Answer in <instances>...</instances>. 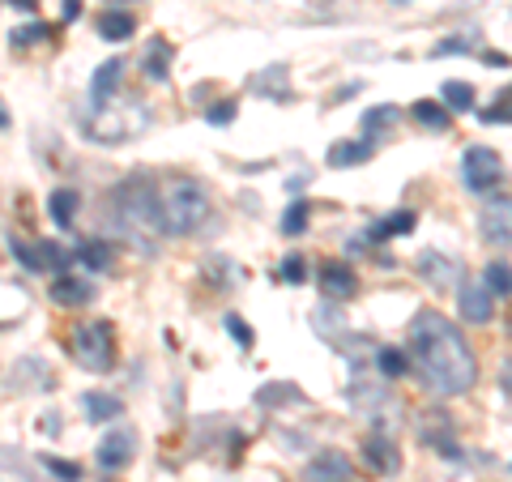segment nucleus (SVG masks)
<instances>
[{
  "label": "nucleus",
  "instance_id": "nucleus-1",
  "mask_svg": "<svg viewBox=\"0 0 512 482\" xmlns=\"http://www.w3.org/2000/svg\"><path fill=\"white\" fill-rule=\"evenodd\" d=\"M410 363L423 389L436 397H461L478 384V359L461 329L440 312H419L410 320Z\"/></svg>",
  "mask_w": 512,
  "mask_h": 482
},
{
  "label": "nucleus",
  "instance_id": "nucleus-2",
  "mask_svg": "<svg viewBox=\"0 0 512 482\" xmlns=\"http://www.w3.org/2000/svg\"><path fill=\"white\" fill-rule=\"evenodd\" d=\"M150 124H154V116L137 94H124V99L116 94V99H107V103H94L90 116H82V133L90 141H99V146H128V141H137Z\"/></svg>",
  "mask_w": 512,
  "mask_h": 482
},
{
  "label": "nucleus",
  "instance_id": "nucleus-3",
  "mask_svg": "<svg viewBox=\"0 0 512 482\" xmlns=\"http://www.w3.org/2000/svg\"><path fill=\"white\" fill-rule=\"evenodd\" d=\"M210 210L214 205H210L205 184L188 180V175L158 184V227L167 235H197L210 222Z\"/></svg>",
  "mask_w": 512,
  "mask_h": 482
},
{
  "label": "nucleus",
  "instance_id": "nucleus-4",
  "mask_svg": "<svg viewBox=\"0 0 512 482\" xmlns=\"http://www.w3.org/2000/svg\"><path fill=\"white\" fill-rule=\"evenodd\" d=\"M73 355L86 372H107L116 363V333H111L107 320H86V325L73 329Z\"/></svg>",
  "mask_w": 512,
  "mask_h": 482
},
{
  "label": "nucleus",
  "instance_id": "nucleus-5",
  "mask_svg": "<svg viewBox=\"0 0 512 482\" xmlns=\"http://www.w3.org/2000/svg\"><path fill=\"white\" fill-rule=\"evenodd\" d=\"M9 252H13V261L26 265L30 273H52V269L60 273L73 261V252H64L60 244H52V239H13Z\"/></svg>",
  "mask_w": 512,
  "mask_h": 482
},
{
  "label": "nucleus",
  "instance_id": "nucleus-6",
  "mask_svg": "<svg viewBox=\"0 0 512 482\" xmlns=\"http://www.w3.org/2000/svg\"><path fill=\"white\" fill-rule=\"evenodd\" d=\"M500 180H504L500 154L487 150V146H470L466 158H461V184H466L470 192H491Z\"/></svg>",
  "mask_w": 512,
  "mask_h": 482
},
{
  "label": "nucleus",
  "instance_id": "nucleus-7",
  "mask_svg": "<svg viewBox=\"0 0 512 482\" xmlns=\"http://www.w3.org/2000/svg\"><path fill=\"white\" fill-rule=\"evenodd\" d=\"M414 265H419L423 282H431L436 291H453V286L466 282V265L453 261V256H444V252H436V248L419 252V261H414Z\"/></svg>",
  "mask_w": 512,
  "mask_h": 482
},
{
  "label": "nucleus",
  "instance_id": "nucleus-8",
  "mask_svg": "<svg viewBox=\"0 0 512 482\" xmlns=\"http://www.w3.org/2000/svg\"><path fill=\"white\" fill-rule=\"evenodd\" d=\"M303 482H355V461L342 448H320V453L303 465Z\"/></svg>",
  "mask_w": 512,
  "mask_h": 482
},
{
  "label": "nucleus",
  "instance_id": "nucleus-9",
  "mask_svg": "<svg viewBox=\"0 0 512 482\" xmlns=\"http://www.w3.org/2000/svg\"><path fill=\"white\" fill-rule=\"evenodd\" d=\"M457 312H461V320H466V325H487L491 312H495V295L487 291L483 282L466 278V282L457 286Z\"/></svg>",
  "mask_w": 512,
  "mask_h": 482
},
{
  "label": "nucleus",
  "instance_id": "nucleus-10",
  "mask_svg": "<svg viewBox=\"0 0 512 482\" xmlns=\"http://www.w3.org/2000/svg\"><path fill=\"white\" fill-rule=\"evenodd\" d=\"M478 227H483L487 244L512 248V197H495L483 210V218H478Z\"/></svg>",
  "mask_w": 512,
  "mask_h": 482
},
{
  "label": "nucleus",
  "instance_id": "nucleus-11",
  "mask_svg": "<svg viewBox=\"0 0 512 482\" xmlns=\"http://www.w3.org/2000/svg\"><path fill=\"white\" fill-rule=\"evenodd\" d=\"M363 461L384 478H393L397 470H402V453H397L393 436H384V431H372V436L363 440Z\"/></svg>",
  "mask_w": 512,
  "mask_h": 482
},
{
  "label": "nucleus",
  "instance_id": "nucleus-12",
  "mask_svg": "<svg viewBox=\"0 0 512 482\" xmlns=\"http://www.w3.org/2000/svg\"><path fill=\"white\" fill-rule=\"evenodd\" d=\"M316 282H320V295L325 299H350L359 291V278H355V269H350L346 261H325Z\"/></svg>",
  "mask_w": 512,
  "mask_h": 482
},
{
  "label": "nucleus",
  "instance_id": "nucleus-13",
  "mask_svg": "<svg viewBox=\"0 0 512 482\" xmlns=\"http://www.w3.org/2000/svg\"><path fill=\"white\" fill-rule=\"evenodd\" d=\"M133 453H137V436L124 427V431H111V436H103V444H99V453H94V457H99L103 470H124V465L133 461Z\"/></svg>",
  "mask_w": 512,
  "mask_h": 482
},
{
  "label": "nucleus",
  "instance_id": "nucleus-14",
  "mask_svg": "<svg viewBox=\"0 0 512 482\" xmlns=\"http://www.w3.org/2000/svg\"><path fill=\"white\" fill-rule=\"evenodd\" d=\"M94 299V286L86 278H73V273H56L52 278V303L60 308H86Z\"/></svg>",
  "mask_w": 512,
  "mask_h": 482
},
{
  "label": "nucleus",
  "instance_id": "nucleus-15",
  "mask_svg": "<svg viewBox=\"0 0 512 482\" xmlns=\"http://www.w3.org/2000/svg\"><path fill=\"white\" fill-rule=\"evenodd\" d=\"M99 39H107V43H124V39H133V30H137V18L133 13H124V9H107V13H99Z\"/></svg>",
  "mask_w": 512,
  "mask_h": 482
},
{
  "label": "nucleus",
  "instance_id": "nucleus-16",
  "mask_svg": "<svg viewBox=\"0 0 512 482\" xmlns=\"http://www.w3.org/2000/svg\"><path fill=\"white\" fill-rule=\"evenodd\" d=\"M171 60H175V47L167 39H154L146 47V56H141V69H146L150 82H167V77H171Z\"/></svg>",
  "mask_w": 512,
  "mask_h": 482
},
{
  "label": "nucleus",
  "instance_id": "nucleus-17",
  "mask_svg": "<svg viewBox=\"0 0 512 482\" xmlns=\"http://www.w3.org/2000/svg\"><path fill=\"white\" fill-rule=\"evenodd\" d=\"M82 414H86V423H111L124 414V406H120V397L94 389V393H82Z\"/></svg>",
  "mask_w": 512,
  "mask_h": 482
},
{
  "label": "nucleus",
  "instance_id": "nucleus-18",
  "mask_svg": "<svg viewBox=\"0 0 512 482\" xmlns=\"http://www.w3.org/2000/svg\"><path fill=\"white\" fill-rule=\"evenodd\" d=\"M73 261L82 265L86 273H107L111 261H116V248H111L107 239H90V244H82V248L73 252Z\"/></svg>",
  "mask_w": 512,
  "mask_h": 482
},
{
  "label": "nucleus",
  "instance_id": "nucleus-19",
  "mask_svg": "<svg viewBox=\"0 0 512 482\" xmlns=\"http://www.w3.org/2000/svg\"><path fill=\"white\" fill-rule=\"evenodd\" d=\"M397 120H402V111H397L393 103H380V107H372V111H363L359 128H363L367 141H376V137H384V133H393Z\"/></svg>",
  "mask_w": 512,
  "mask_h": 482
},
{
  "label": "nucleus",
  "instance_id": "nucleus-20",
  "mask_svg": "<svg viewBox=\"0 0 512 482\" xmlns=\"http://www.w3.org/2000/svg\"><path fill=\"white\" fill-rule=\"evenodd\" d=\"M77 210H82V197H77V188H56L52 197H47V214H52V222H56L60 231L73 227Z\"/></svg>",
  "mask_w": 512,
  "mask_h": 482
},
{
  "label": "nucleus",
  "instance_id": "nucleus-21",
  "mask_svg": "<svg viewBox=\"0 0 512 482\" xmlns=\"http://www.w3.org/2000/svg\"><path fill=\"white\" fill-rule=\"evenodd\" d=\"M120 73H124V60H107V64H99V73H94V82H90V99H94V103L116 99Z\"/></svg>",
  "mask_w": 512,
  "mask_h": 482
},
{
  "label": "nucleus",
  "instance_id": "nucleus-22",
  "mask_svg": "<svg viewBox=\"0 0 512 482\" xmlns=\"http://www.w3.org/2000/svg\"><path fill=\"white\" fill-rule=\"evenodd\" d=\"M372 158V141H338V146L329 150V167H359Z\"/></svg>",
  "mask_w": 512,
  "mask_h": 482
},
{
  "label": "nucleus",
  "instance_id": "nucleus-23",
  "mask_svg": "<svg viewBox=\"0 0 512 482\" xmlns=\"http://www.w3.org/2000/svg\"><path fill=\"white\" fill-rule=\"evenodd\" d=\"M410 116L419 120V124L427 128V133H444V128H448V107H444V103H436V99H419V103L410 107Z\"/></svg>",
  "mask_w": 512,
  "mask_h": 482
},
{
  "label": "nucleus",
  "instance_id": "nucleus-24",
  "mask_svg": "<svg viewBox=\"0 0 512 482\" xmlns=\"http://www.w3.org/2000/svg\"><path fill=\"white\" fill-rule=\"evenodd\" d=\"M376 367H380L384 380H402L410 372V355H406V350H397V346H384L376 355Z\"/></svg>",
  "mask_w": 512,
  "mask_h": 482
},
{
  "label": "nucleus",
  "instance_id": "nucleus-25",
  "mask_svg": "<svg viewBox=\"0 0 512 482\" xmlns=\"http://www.w3.org/2000/svg\"><path fill=\"white\" fill-rule=\"evenodd\" d=\"M410 231H414V214L402 210V214H393V218L376 222V227L367 231V239H372V244H380V239H389V235H410Z\"/></svg>",
  "mask_w": 512,
  "mask_h": 482
},
{
  "label": "nucleus",
  "instance_id": "nucleus-26",
  "mask_svg": "<svg viewBox=\"0 0 512 482\" xmlns=\"http://www.w3.org/2000/svg\"><path fill=\"white\" fill-rule=\"evenodd\" d=\"M286 77H291V73H286L282 69V64H274V69H265L261 77H252V90L256 94H269V99H286Z\"/></svg>",
  "mask_w": 512,
  "mask_h": 482
},
{
  "label": "nucleus",
  "instance_id": "nucleus-27",
  "mask_svg": "<svg viewBox=\"0 0 512 482\" xmlns=\"http://www.w3.org/2000/svg\"><path fill=\"white\" fill-rule=\"evenodd\" d=\"M483 286L491 295H512V265L508 261H491L483 269Z\"/></svg>",
  "mask_w": 512,
  "mask_h": 482
},
{
  "label": "nucleus",
  "instance_id": "nucleus-28",
  "mask_svg": "<svg viewBox=\"0 0 512 482\" xmlns=\"http://www.w3.org/2000/svg\"><path fill=\"white\" fill-rule=\"evenodd\" d=\"M478 120L483 124H512V86L495 94V103L487 111H478Z\"/></svg>",
  "mask_w": 512,
  "mask_h": 482
},
{
  "label": "nucleus",
  "instance_id": "nucleus-29",
  "mask_svg": "<svg viewBox=\"0 0 512 482\" xmlns=\"http://www.w3.org/2000/svg\"><path fill=\"white\" fill-rule=\"evenodd\" d=\"M448 111H474V86L470 82H444Z\"/></svg>",
  "mask_w": 512,
  "mask_h": 482
},
{
  "label": "nucleus",
  "instance_id": "nucleus-30",
  "mask_svg": "<svg viewBox=\"0 0 512 482\" xmlns=\"http://www.w3.org/2000/svg\"><path fill=\"white\" fill-rule=\"evenodd\" d=\"M308 218H312V205L308 201H291V210L282 214V231L286 235H303L308 231Z\"/></svg>",
  "mask_w": 512,
  "mask_h": 482
},
{
  "label": "nucleus",
  "instance_id": "nucleus-31",
  "mask_svg": "<svg viewBox=\"0 0 512 482\" xmlns=\"http://www.w3.org/2000/svg\"><path fill=\"white\" fill-rule=\"evenodd\" d=\"M278 278L286 282V286H299V282H308V261H303L299 252H291L286 261L278 265Z\"/></svg>",
  "mask_w": 512,
  "mask_h": 482
},
{
  "label": "nucleus",
  "instance_id": "nucleus-32",
  "mask_svg": "<svg viewBox=\"0 0 512 482\" xmlns=\"http://www.w3.org/2000/svg\"><path fill=\"white\" fill-rule=\"evenodd\" d=\"M47 35H52V30H47L43 22H30V26H22V30H13L9 43H13V47H35V43H43Z\"/></svg>",
  "mask_w": 512,
  "mask_h": 482
},
{
  "label": "nucleus",
  "instance_id": "nucleus-33",
  "mask_svg": "<svg viewBox=\"0 0 512 482\" xmlns=\"http://www.w3.org/2000/svg\"><path fill=\"white\" fill-rule=\"evenodd\" d=\"M43 465L52 470L56 478H64V482H77L82 478V465H73V461H60V457H43Z\"/></svg>",
  "mask_w": 512,
  "mask_h": 482
},
{
  "label": "nucleus",
  "instance_id": "nucleus-34",
  "mask_svg": "<svg viewBox=\"0 0 512 482\" xmlns=\"http://www.w3.org/2000/svg\"><path fill=\"white\" fill-rule=\"evenodd\" d=\"M453 52L466 56V52H474V43H470V39H461V35H448L444 43H436V56H453Z\"/></svg>",
  "mask_w": 512,
  "mask_h": 482
},
{
  "label": "nucleus",
  "instance_id": "nucleus-35",
  "mask_svg": "<svg viewBox=\"0 0 512 482\" xmlns=\"http://www.w3.org/2000/svg\"><path fill=\"white\" fill-rule=\"evenodd\" d=\"M222 325H227V333H231V337H235V342L244 346V350L252 346V329H248V325H244V320H239V316H227V320H222Z\"/></svg>",
  "mask_w": 512,
  "mask_h": 482
},
{
  "label": "nucleus",
  "instance_id": "nucleus-36",
  "mask_svg": "<svg viewBox=\"0 0 512 482\" xmlns=\"http://www.w3.org/2000/svg\"><path fill=\"white\" fill-rule=\"evenodd\" d=\"M205 120H210V124H231V120H235V103H231V99L214 103L210 111H205Z\"/></svg>",
  "mask_w": 512,
  "mask_h": 482
},
{
  "label": "nucleus",
  "instance_id": "nucleus-37",
  "mask_svg": "<svg viewBox=\"0 0 512 482\" xmlns=\"http://www.w3.org/2000/svg\"><path fill=\"white\" fill-rule=\"evenodd\" d=\"M500 384H504V393L512 397V359L504 363V372H500Z\"/></svg>",
  "mask_w": 512,
  "mask_h": 482
},
{
  "label": "nucleus",
  "instance_id": "nucleus-38",
  "mask_svg": "<svg viewBox=\"0 0 512 482\" xmlns=\"http://www.w3.org/2000/svg\"><path fill=\"white\" fill-rule=\"evenodd\" d=\"M0 128H9V111H5V99H0Z\"/></svg>",
  "mask_w": 512,
  "mask_h": 482
},
{
  "label": "nucleus",
  "instance_id": "nucleus-39",
  "mask_svg": "<svg viewBox=\"0 0 512 482\" xmlns=\"http://www.w3.org/2000/svg\"><path fill=\"white\" fill-rule=\"evenodd\" d=\"M508 337H512V320H508Z\"/></svg>",
  "mask_w": 512,
  "mask_h": 482
}]
</instances>
